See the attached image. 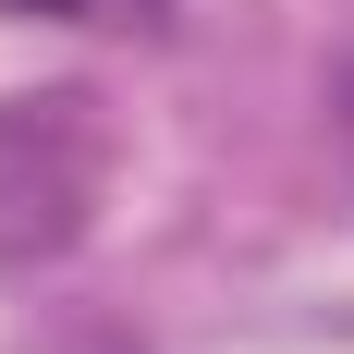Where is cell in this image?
<instances>
[{
    "instance_id": "obj_1",
    "label": "cell",
    "mask_w": 354,
    "mask_h": 354,
    "mask_svg": "<svg viewBox=\"0 0 354 354\" xmlns=\"http://www.w3.org/2000/svg\"><path fill=\"white\" fill-rule=\"evenodd\" d=\"M0 12H49V25H73V12H86V0H0Z\"/></svg>"
}]
</instances>
